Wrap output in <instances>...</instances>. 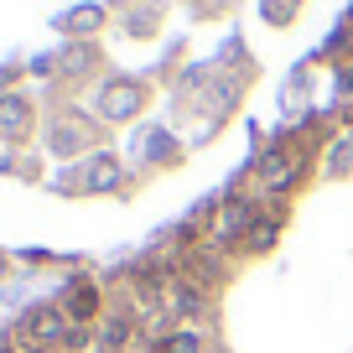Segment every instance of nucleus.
Returning a JSON list of instances; mask_svg holds the SVG:
<instances>
[{"label": "nucleus", "mask_w": 353, "mask_h": 353, "mask_svg": "<svg viewBox=\"0 0 353 353\" xmlns=\"http://www.w3.org/2000/svg\"><path fill=\"white\" fill-rule=\"evenodd\" d=\"M254 229V203L250 198H223L213 213V244H239Z\"/></svg>", "instance_id": "1"}, {"label": "nucleus", "mask_w": 353, "mask_h": 353, "mask_svg": "<svg viewBox=\"0 0 353 353\" xmlns=\"http://www.w3.org/2000/svg\"><path fill=\"white\" fill-rule=\"evenodd\" d=\"M301 166H307L301 151H291V145H270V151L260 156V182L270 192H281V188H291V182L301 176Z\"/></svg>", "instance_id": "2"}, {"label": "nucleus", "mask_w": 353, "mask_h": 353, "mask_svg": "<svg viewBox=\"0 0 353 353\" xmlns=\"http://www.w3.org/2000/svg\"><path fill=\"white\" fill-rule=\"evenodd\" d=\"M57 307L68 312V322H78V327H83V322H94L104 312V301H99V291H94V281H83V276H73L63 286V296H57Z\"/></svg>", "instance_id": "3"}, {"label": "nucleus", "mask_w": 353, "mask_h": 353, "mask_svg": "<svg viewBox=\"0 0 353 353\" xmlns=\"http://www.w3.org/2000/svg\"><path fill=\"white\" fill-rule=\"evenodd\" d=\"M26 130H32V104H26L21 94H11V99H0V135H11V141H21Z\"/></svg>", "instance_id": "4"}, {"label": "nucleus", "mask_w": 353, "mask_h": 353, "mask_svg": "<svg viewBox=\"0 0 353 353\" xmlns=\"http://www.w3.org/2000/svg\"><path fill=\"white\" fill-rule=\"evenodd\" d=\"M151 353H208V338H203L198 327H176V332H166Z\"/></svg>", "instance_id": "5"}, {"label": "nucleus", "mask_w": 353, "mask_h": 353, "mask_svg": "<svg viewBox=\"0 0 353 353\" xmlns=\"http://www.w3.org/2000/svg\"><path fill=\"white\" fill-rule=\"evenodd\" d=\"M327 166H332V172H338V176H348V166H353V141H343L338 151L327 156Z\"/></svg>", "instance_id": "6"}, {"label": "nucleus", "mask_w": 353, "mask_h": 353, "mask_svg": "<svg viewBox=\"0 0 353 353\" xmlns=\"http://www.w3.org/2000/svg\"><path fill=\"white\" fill-rule=\"evenodd\" d=\"M21 353H37V348H21Z\"/></svg>", "instance_id": "7"}]
</instances>
